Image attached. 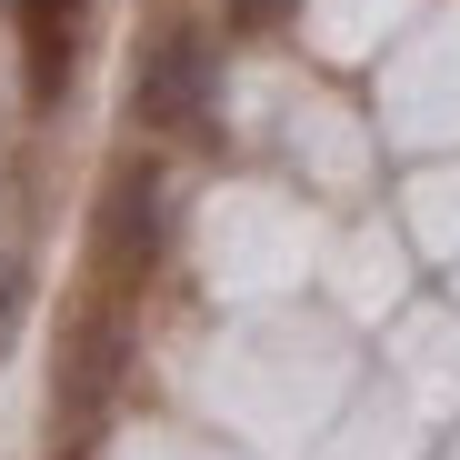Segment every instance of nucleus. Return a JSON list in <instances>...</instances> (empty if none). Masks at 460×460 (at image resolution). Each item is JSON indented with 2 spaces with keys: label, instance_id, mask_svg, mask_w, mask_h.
<instances>
[{
  "label": "nucleus",
  "instance_id": "obj_1",
  "mask_svg": "<svg viewBox=\"0 0 460 460\" xmlns=\"http://www.w3.org/2000/svg\"><path fill=\"white\" fill-rule=\"evenodd\" d=\"M140 111L161 130H181V140H210V50L190 31L161 40V60H150V81H140Z\"/></svg>",
  "mask_w": 460,
  "mask_h": 460
}]
</instances>
